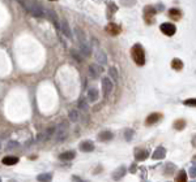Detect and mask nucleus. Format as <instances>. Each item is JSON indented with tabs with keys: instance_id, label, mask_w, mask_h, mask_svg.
Wrapping results in <instances>:
<instances>
[{
	"instance_id": "obj_1",
	"label": "nucleus",
	"mask_w": 196,
	"mask_h": 182,
	"mask_svg": "<svg viewBox=\"0 0 196 182\" xmlns=\"http://www.w3.org/2000/svg\"><path fill=\"white\" fill-rule=\"evenodd\" d=\"M21 4L24 5V8L26 9L33 17H38V18H39V17L45 16L43 7H41L38 3L33 1V0H22V1H21Z\"/></svg>"
},
{
	"instance_id": "obj_2",
	"label": "nucleus",
	"mask_w": 196,
	"mask_h": 182,
	"mask_svg": "<svg viewBox=\"0 0 196 182\" xmlns=\"http://www.w3.org/2000/svg\"><path fill=\"white\" fill-rule=\"evenodd\" d=\"M68 131H69V125L68 122H60L58 126L55 127V134H54V137H55V141L58 142V143H60V142H63V141H66L67 137H68Z\"/></svg>"
},
{
	"instance_id": "obj_3",
	"label": "nucleus",
	"mask_w": 196,
	"mask_h": 182,
	"mask_svg": "<svg viewBox=\"0 0 196 182\" xmlns=\"http://www.w3.org/2000/svg\"><path fill=\"white\" fill-rule=\"evenodd\" d=\"M132 57L135 60V63L137 65H144L145 64V53H144V49L140 44H136L133 46L132 48Z\"/></svg>"
},
{
	"instance_id": "obj_4",
	"label": "nucleus",
	"mask_w": 196,
	"mask_h": 182,
	"mask_svg": "<svg viewBox=\"0 0 196 182\" xmlns=\"http://www.w3.org/2000/svg\"><path fill=\"white\" fill-rule=\"evenodd\" d=\"M60 31L63 33V35L66 38H68V39H72L73 38V34H72V29H71V26H69V24H68V21H67L66 18H62L60 20Z\"/></svg>"
},
{
	"instance_id": "obj_5",
	"label": "nucleus",
	"mask_w": 196,
	"mask_h": 182,
	"mask_svg": "<svg viewBox=\"0 0 196 182\" xmlns=\"http://www.w3.org/2000/svg\"><path fill=\"white\" fill-rule=\"evenodd\" d=\"M114 88V82L110 80L109 77H103L102 78V91H103V96H109L111 94Z\"/></svg>"
},
{
	"instance_id": "obj_6",
	"label": "nucleus",
	"mask_w": 196,
	"mask_h": 182,
	"mask_svg": "<svg viewBox=\"0 0 196 182\" xmlns=\"http://www.w3.org/2000/svg\"><path fill=\"white\" fill-rule=\"evenodd\" d=\"M55 127H56V126H51V127H48V129L46 130L45 133L39 134V137H38V139H37L38 143H43V142L50 141V139L52 138V135L55 134Z\"/></svg>"
},
{
	"instance_id": "obj_7",
	"label": "nucleus",
	"mask_w": 196,
	"mask_h": 182,
	"mask_svg": "<svg viewBox=\"0 0 196 182\" xmlns=\"http://www.w3.org/2000/svg\"><path fill=\"white\" fill-rule=\"evenodd\" d=\"M103 73V68L102 65H99V64H92V65H89V74H90V77L93 78H98L101 74Z\"/></svg>"
},
{
	"instance_id": "obj_8",
	"label": "nucleus",
	"mask_w": 196,
	"mask_h": 182,
	"mask_svg": "<svg viewBox=\"0 0 196 182\" xmlns=\"http://www.w3.org/2000/svg\"><path fill=\"white\" fill-rule=\"evenodd\" d=\"M43 13H45V16H47V18L51 21V22H54V25L56 27L59 26L58 15H56V12L54 9H48V8H45V7H43Z\"/></svg>"
},
{
	"instance_id": "obj_9",
	"label": "nucleus",
	"mask_w": 196,
	"mask_h": 182,
	"mask_svg": "<svg viewBox=\"0 0 196 182\" xmlns=\"http://www.w3.org/2000/svg\"><path fill=\"white\" fill-rule=\"evenodd\" d=\"M159 29H161V31L165 35H167V37H171V35L175 34V26H174L173 24H169V22H165L162 24L161 26H159Z\"/></svg>"
},
{
	"instance_id": "obj_10",
	"label": "nucleus",
	"mask_w": 196,
	"mask_h": 182,
	"mask_svg": "<svg viewBox=\"0 0 196 182\" xmlns=\"http://www.w3.org/2000/svg\"><path fill=\"white\" fill-rule=\"evenodd\" d=\"M78 51H80V53L84 56V57H89V56L92 55V47L88 42L78 44Z\"/></svg>"
},
{
	"instance_id": "obj_11",
	"label": "nucleus",
	"mask_w": 196,
	"mask_h": 182,
	"mask_svg": "<svg viewBox=\"0 0 196 182\" xmlns=\"http://www.w3.org/2000/svg\"><path fill=\"white\" fill-rule=\"evenodd\" d=\"M95 60H97V64H99V65H105V64L107 63V56H106L103 49L98 48L97 51H95Z\"/></svg>"
},
{
	"instance_id": "obj_12",
	"label": "nucleus",
	"mask_w": 196,
	"mask_h": 182,
	"mask_svg": "<svg viewBox=\"0 0 196 182\" xmlns=\"http://www.w3.org/2000/svg\"><path fill=\"white\" fill-rule=\"evenodd\" d=\"M126 173H127V168L124 165H122V167H119L115 172L113 173V178L115 181H119V180H122V178L126 176Z\"/></svg>"
},
{
	"instance_id": "obj_13",
	"label": "nucleus",
	"mask_w": 196,
	"mask_h": 182,
	"mask_svg": "<svg viewBox=\"0 0 196 182\" xmlns=\"http://www.w3.org/2000/svg\"><path fill=\"white\" fill-rule=\"evenodd\" d=\"M98 90L97 88H89L88 90V95H86V99H88V102L89 103H94V102H97L98 100Z\"/></svg>"
},
{
	"instance_id": "obj_14",
	"label": "nucleus",
	"mask_w": 196,
	"mask_h": 182,
	"mask_svg": "<svg viewBox=\"0 0 196 182\" xmlns=\"http://www.w3.org/2000/svg\"><path fill=\"white\" fill-rule=\"evenodd\" d=\"M80 150L84 152H92L94 151V143L92 141H84L80 143Z\"/></svg>"
},
{
	"instance_id": "obj_15",
	"label": "nucleus",
	"mask_w": 196,
	"mask_h": 182,
	"mask_svg": "<svg viewBox=\"0 0 196 182\" xmlns=\"http://www.w3.org/2000/svg\"><path fill=\"white\" fill-rule=\"evenodd\" d=\"M166 156V150L162 147V146H159V147H157L156 148V151L153 152V155H152V158L154 159V160H161L163 159Z\"/></svg>"
},
{
	"instance_id": "obj_16",
	"label": "nucleus",
	"mask_w": 196,
	"mask_h": 182,
	"mask_svg": "<svg viewBox=\"0 0 196 182\" xmlns=\"http://www.w3.org/2000/svg\"><path fill=\"white\" fill-rule=\"evenodd\" d=\"M75 35H76V39H77V43L78 44L88 42L86 41V35H85V33L80 29V27H76V29H75Z\"/></svg>"
},
{
	"instance_id": "obj_17",
	"label": "nucleus",
	"mask_w": 196,
	"mask_h": 182,
	"mask_svg": "<svg viewBox=\"0 0 196 182\" xmlns=\"http://www.w3.org/2000/svg\"><path fill=\"white\" fill-rule=\"evenodd\" d=\"M1 163L4 165H15V164L19 163V158H16V156H5V158H3Z\"/></svg>"
},
{
	"instance_id": "obj_18",
	"label": "nucleus",
	"mask_w": 196,
	"mask_h": 182,
	"mask_svg": "<svg viewBox=\"0 0 196 182\" xmlns=\"http://www.w3.org/2000/svg\"><path fill=\"white\" fill-rule=\"evenodd\" d=\"M114 138V134L111 133V131H101L98 135V139L102 142H106V141H111V139Z\"/></svg>"
},
{
	"instance_id": "obj_19",
	"label": "nucleus",
	"mask_w": 196,
	"mask_h": 182,
	"mask_svg": "<svg viewBox=\"0 0 196 182\" xmlns=\"http://www.w3.org/2000/svg\"><path fill=\"white\" fill-rule=\"evenodd\" d=\"M68 119L71 122H77L80 120V112L77 109H71L69 113H68Z\"/></svg>"
},
{
	"instance_id": "obj_20",
	"label": "nucleus",
	"mask_w": 196,
	"mask_h": 182,
	"mask_svg": "<svg viewBox=\"0 0 196 182\" xmlns=\"http://www.w3.org/2000/svg\"><path fill=\"white\" fill-rule=\"evenodd\" d=\"M75 156H76V152L75 151H67V152H63L62 155L59 156L60 160H66V161H69V160H73Z\"/></svg>"
},
{
	"instance_id": "obj_21",
	"label": "nucleus",
	"mask_w": 196,
	"mask_h": 182,
	"mask_svg": "<svg viewBox=\"0 0 196 182\" xmlns=\"http://www.w3.org/2000/svg\"><path fill=\"white\" fill-rule=\"evenodd\" d=\"M37 181L39 182H51L52 181V174L51 173H42L37 176Z\"/></svg>"
},
{
	"instance_id": "obj_22",
	"label": "nucleus",
	"mask_w": 196,
	"mask_h": 182,
	"mask_svg": "<svg viewBox=\"0 0 196 182\" xmlns=\"http://www.w3.org/2000/svg\"><path fill=\"white\" fill-rule=\"evenodd\" d=\"M109 78H110V80H111L113 82L114 81H118V80H119V74H118V69H116V68L115 66H111V68H110V69H109Z\"/></svg>"
},
{
	"instance_id": "obj_23",
	"label": "nucleus",
	"mask_w": 196,
	"mask_h": 182,
	"mask_svg": "<svg viewBox=\"0 0 196 182\" xmlns=\"http://www.w3.org/2000/svg\"><path fill=\"white\" fill-rule=\"evenodd\" d=\"M159 119H161V115H159V113H152V115H149L147 117V124L148 125H152V124L157 122Z\"/></svg>"
},
{
	"instance_id": "obj_24",
	"label": "nucleus",
	"mask_w": 196,
	"mask_h": 182,
	"mask_svg": "<svg viewBox=\"0 0 196 182\" xmlns=\"http://www.w3.org/2000/svg\"><path fill=\"white\" fill-rule=\"evenodd\" d=\"M148 153L149 152L147 151V150H141L140 152H137L136 155H135V159H136L137 161H144V160L148 158Z\"/></svg>"
},
{
	"instance_id": "obj_25",
	"label": "nucleus",
	"mask_w": 196,
	"mask_h": 182,
	"mask_svg": "<svg viewBox=\"0 0 196 182\" xmlns=\"http://www.w3.org/2000/svg\"><path fill=\"white\" fill-rule=\"evenodd\" d=\"M71 55H72V57L76 60V61H78V63H81L83 61V59H84V56L81 55L80 53V51H78V49H71Z\"/></svg>"
},
{
	"instance_id": "obj_26",
	"label": "nucleus",
	"mask_w": 196,
	"mask_h": 182,
	"mask_svg": "<svg viewBox=\"0 0 196 182\" xmlns=\"http://www.w3.org/2000/svg\"><path fill=\"white\" fill-rule=\"evenodd\" d=\"M175 181L177 182H187V173H186V170L182 169L180 172H179V174L177 176Z\"/></svg>"
},
{
	"instance_id": "obj_27",
	"label": "nucleus",
	"mask_w": 196,
	"mask_h": 182,
	"mask_svg": "<svg viewBox=\"0 0 196 182\" xmlns=\"http://www.w3.org/2000/svg\"><path fill=\"white\" fill-rule=\"evenodd\" d=\"M171 66H173V69H175V70H180L182 68H183V63H182L179 59H174L171 63Z\"/></svg>"
},
{
	"instance_id": "obj_28",
	"label": "nucleus",
	"mask_w": 196,
	"mask_h": 182,
	"mask_svg": "<svg viewBox=\"0 0 196 182\" xmlns=\"http://www.w3.org/2000/svg\"><path fill=\"white\" fill-rule=\"evenodd\" d=\"M19 142H16V141H9L8 142V144H7V150L8 151H12V150H16V148H19Z\"/></svg>"
},
{
	"instance_id": "obj_29",
	"label": "nucleus",
	"mask_w": 196,
	"mask_h": 182,
	"mask_svg": "<svg viewBox=\"0 0 196 182\" xmlns=\"http://www.w3.org/2000/svg\"><path fill=\"white\" fill-rule=\"evenodd\" d=\"M89 102H86L85 99H83V100H80V103H78V108H80L81 111H88L89 108Z\"/></svg>"
},
{
	"instance_id": "obj_30",
	"label": "nucleus",
	"mask_w": 196,
	"mask_h": 182,
	"mask_svg": "<svg viewBox=\"0 0 196 182\" xmlns=\"http://www.w3.org/2000/svg\"><path fill=\"white\" fill-rule=\"evenodd\" d=\"M184 126H186V122H184V120L175 121V124H174V127H175V129H178V130H182Z\"/></svg>"
},
{
	"instance_id": "obj_31",
	"label": "nucleus",
	"mask_w": 196,
	"mask_h": 182,
	"mask_svg": "<svg viewBox=\"0 0 196 182\" xmlns=\"http://www.w3.org/2000/svg\"><path fill=\"white\" fill-rule=\"evenodd\" d=\"M133 137V130L132 129H127L126 131H124V138H126V141L130 142L131 139H132Z\"/></svg>"
},
{
	"instance_id": "obj_32",
	"label": "nucleus",
	"mask_w": 196,
	"mask_h": 182,
	"mask_svg": "<svg viewBox=\"0 0 196 182\" xmlns=\"http://www.w3.org/2000/svg\"><path fill=\"white\" fill-rule=\"evenodd\" d=\"M169 13H170V16H171V18H174V20H178V17L180 16V13L178 9H170Z\"/></svg>"
},
{
	"instance_id": "obj_33",
	"label": "nucleus",
	"mask_w": 196,
	"mask_h": 182,
	"mask_svg": "<svg viewBox=\"0 0 196 182\" xmlns=\"http://www.w3.org/2000/svg\"><path fill=\"white\" fill-rule=\"evenodd\" d=\"M184 105H190V107H196V99H187L184 100Z\"/></svg>"
},
{
	"instance_id": "obj_34",
	"label": "nucleus",
	"mask_w": 196,
	"mask_h": 182,
	"mask_svg": "<svg viewBox=\"0 0 196 182\" xmlns=\"http://www.w3.org/2000/svg\"><path fill=\"white\" fill-rule=\"evenodd\" d=\"M120 1H122V4L126 5V7H132L135 3H136V0H120Z\"/></svg>"
},
{
	"instance_id": "obj_35",
	"label": "nucleus",
	"mask_w": 196,
	"mask_h": 182,
	"mask_svg": "<svg viewBox=\"0 0 196 182\" xmlns=\"http://www.w3.org/2000/svg\"><path fill=\"white\" fill-rule=\"evenodd\" d=\"M190 176H191L192 178L196 177V164H194V165L190 168Z\"/></svg>"
},
{
	"instance_id": "obj_36",
	"label": "nucleus",
	"mask_w": 196,
	"mask_h": 182,
	"mask_svg": "<svg viewBox=\"0 0 196 182\" xmlns=\"http://www.w3.org/2000/svg\"><path fill=\"white\" fill-rule=\"evenodd\" d=\"M0 148H1V142H0Z\"/></svg>"
},
{
	"instance_id": "obj_37",
	"label": "nucleus",
	"mask_w": 196,
	"mask_h": 182,
	"mask_svg": "<svg viewBox=\"0 0 196 182\" xmlns=\"http://www.w3.org/2000/svg\"><path fill=\"white\" fill-rule=\"evenodd\" d=\"M50 1H55V0H50Z\"/></svg>"
},
{
	"instance_id": "obj_38",
	"label": "nucleus",
	"mask_w": 196,
	"mask_h": 182,
	"mask_svg": "<svg viewBox=\"0 0 196 182\" xmlns=\"http://www.w3.org/2000/svg\"><path fill=\"white\" fill-rule=\"evenodd\" d=\"M0 182H1V178H0Z\"/></svg>"
}]
</instances>
